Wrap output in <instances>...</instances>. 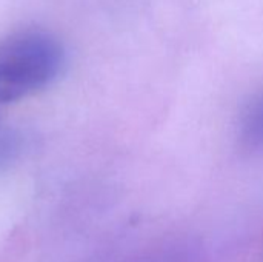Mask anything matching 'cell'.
<instances>
[{"instance_id":"obj_1","label":"cell","mask_w":263,"mask_h":262,"mask_svg":"<svg viewBox=\"0 0 263 262\" xmlns=\"http://www.w3.org/2000/svg\"><path fill=\"white\" fill-rule=\"evenodd\" d=\"M65 51L49 31L26 28L0 42V103L29 96L62 71Z\"/></svg>"},{"instance_id":"obj_2","label":"cell","mask_w":263,"mask_h":262,"mask_svg":"<svg viewBox=\"0 0 263 262\" xmlns=\"http://www.w3.org/2000/svg\"><path fill=\"white\" fill-rule=\"evenodd\" d=\"M240 137L248 148H263V94L247 108L240 124Z\"/></svg>"}]
</instances>
